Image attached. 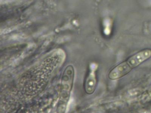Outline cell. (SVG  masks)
Instances as JSON below:
<instances>
[{
  "instance_id": "2",
  "label": "cell",
  "mask_w": 151,
  "mask_h": 113,
  "mask_svg": "<svg viewBox=\"0 0 151 113\" xmlns=\"http://www.w3.org/2000/svg\"><path fill=\"white\" fill-rule=\"evenodd\" d=\"M74 79V71L71 69L67 74V77H63L60 97L57 107V113H65L70 95Z\"/></svg>"
},
{
  "instance_id": "1",
  "label": "cell",
  "mask_w": 151,
  "mask_h": 113,
  "mask_svg": "<svg viewBox=\"0 0 151 113\" xmlns=\"http://www.w3.org/2000/svg\"><path fill=\"white\" fill-rule=\"evenodd\" d=\"M151 57V49L141 50L112 69L109 74V79L115 80L123 77Z\"/></svg>"
},
{
  "instance_id": "3",
  "label": "cell",
  "mask_w": 151,
  "mask_h": 113,
  "mask_svg": "<svg viewBox=\"0 0 151 113\" xmlns=\"http://www.w3.org/2000/svg\"><path fill=\"white\" fill-rule=\"evenodd\" d=\"M98 65L95 63L91 64L88 76L86 80L85 88L86 92L91 94L94 92L97 84L96 72Z\"/></svg>"
}]
</instances>
